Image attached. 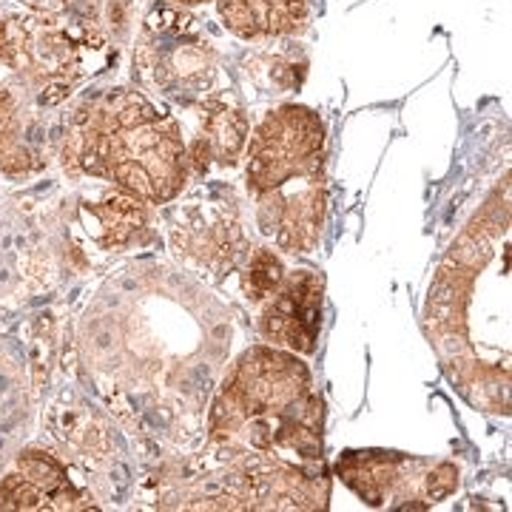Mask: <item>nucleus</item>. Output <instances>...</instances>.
Here are the masks:
<instances>
[{
    "mask_svg": "<svg viewBox=\"0 0 512 512\" xmlns=\"http://www.w3.org/2000/svg\"><path fill=\"white\" fill-rule=\"evenodd\" d=\"M319 404L308 393V370L285 353L254 350L225 382L217 407V433L228 439L251 430V447L293 444L313 456Z\"/></svg>",
    "mask_w": 512,
    "mask_h": 512,
    "instance_id": "f257e3e1",
    "label": "nucleus"
},
{
    "mask_svg": "<svg viewBox=\"0 0 512 512\" xmlns=\"http://www.w3.org/2000/svg\"><path fill=\"white\" fill-rule=\"evenodd\" d=\"M217 6H220V15H222V20H225V26H228L234 35H239V37L259 35L254 12L248 9V3H245V0H220Z\"/></svg>",
    "mask_w": 512,
    "mask_h": 512,
    "instance_id": "9b49d317",
    "label": "nucleus"
},
{
    "mask_svg": "<svg viewBox=\"0 0 512 512\" xmlns=\"http://www.w3.org/2000/svg\"><path fill=\"white\" fill-rule=\"evenodd\" d=\"M97 217L106 228V242H126L140 225H143V211L137 208V202L111 200L103 208H97Z\"/></svg>",
    "mask_w": 512,
    "mask_h": 512,
    "instance_id": "6e6552de",
    "label": "nucleus"
},
{
    "mask_svg": "<svg viewBox=\"0 0 512 512\" xmlns=\"http://www.w3.org/2000/svg\"><path fill=\"white\" fill-rule=\"evenodd\" d=\"M0 507L3 510H49V495L35 487L29 478L15 473L0 487Z\"/></svg>",
    "mask_w": 512,
    "mask_h": 512,
    "instance_id": "9d476101",
    "label": "nucleus"
},
{
    "mask_svg": "<svg viewBox=\"0 0 512 512\" xmlns=\"http://www.w3.org/2000/svg\"><path fill=\"white\" fill-rule=\"evenodd\" d=\"M245 3L254 12L259 35H291L305 23L308 15V0H245Z\"/></svg>",
    "mask_w": 512,
    "mask_h": 512,
    "instance_id": "0eeeda50",
    "label": "nucleus"
},
{
    "mask_svg": "<svg viewBox=\"0 0 512 512\" xmlns=\"http://www.w3.org/2000/svg\"><path fill=\"white\" fill-rule=\"evenodd\" d=\"M322 325V279L296 274L276 288L262 316V333L268 342L285 345L296 353H313Z\"/></svg>",
    "mask_w": 512,
    "mask_h": 512,
    "instance_id": "39448f33",
    "label": "nucleus"
},
{
    "mask_svg": "<svg viewBox=\"0 0 512 512\" xmlns=\"http://www.w3.org/2000/svg\"><path fill=\"white\" fill-rule=\"evenodd\" d=\"M322 146L325 128L311 109L282 106L271 111L248 146V185L262 197L296 177L319 174Z\"/></svg>",
    "mask_w": 512,
    "mask_h": 512,
    "instance_id": "7ed1b4c3",
    "label": "nucleus"
},
{
    "mask_svg": "<svg viewBox=\"0 0 512 512\" xmlns=\"http://www.w3.org/2000/svg\"><path fill=\"white\" fill-rule=\"evenodd\" d=\"M322 174L296 177L259 197V225L285 251H308L322 225Z\"/></svg>",
    "mask_w": 512,
    "mask_h": 512,
    "instance_id": "20e7f679",
    "label": "nucleus"
},
{
    "mask_svg": "<svg viewBox=\"0 0 512 512\" xmlns=\"http://www.w3.org/2000/svg\"><path fill=\"white\" fill-rule=\"evenodd\" d=\"M177 3H202V0H177Z\"/></svg>",
    "mask_w": 512,
    "mask_h": 512,
    "instance_id": "4468645a",
    "label": "nucleus"
},
{
    "mask_svg": "<svg viewBox=\"0 0 512 512\" xmlns=\"http://www.w3.org/2000/svg\"><path fill=\"white\" fill-rule=\"evenodd\" d=\"M458 484V473L453 464H439V467H433L427 476H424V498L427 501H441V498H447V495L456 490Z\"/></svg>",
    "mask_w": 512,
    "mask_h": 512,
    "instance_id": "f8f14e48",
    "label": "nucleus"
},
{
    "mask_svg": "<svg viewBox=\"0 0 512 512\" xmlns=\"http://www.w3.org/2000/svg\"><path fill=\"white\" fill-rule=\"evenodd\" d=\"M248 140V117L239 106L220 103L205 120V151H211L220 163H234Z\"/></svg>",
    "mask_w": 512,
    "mask_h": 512,
    "instance_id": "423d86ee",
    "label": "nucleus"
},
{
    "mask_svg": "<svg viewBox=\"0 0 512 512\" xmlns=\"http://www.w3.org/2000/svg\"><path fill=\"white\" fill-rule=\"evenodd\" d=\"M18 134V106L9 92H0V148H9Z\"/></svg>",
    "mask_w": 512,
    "mask_h": 512,
    "instance_id": "ddd939ff",
    "label": "nucleus"
},
{
    "mask_svg": "<svg viewBox=\"0 0 512 512\" xmlns=\"http://www.w3.org/2000/svg\"><path fill=\"white\" fill-rule=\"evenodd\" d=\"M92 120L106 134V177L154 205L177 197L185 183V148L174 120L143 94H120Z\"/></svg>",
    "mask_w": 512,
    "mask_h": 512,
    "instance_id": "f03ea898",
    "label": "nucleus"
},
{
    "mask_svg": "<svg viewBox=\"0 0 512 512\" xmlns=\"http://www.w3.org/2000/svg\"><path fill=\"white\" fill-rule=\"evenodd\" d=\"M282 285V262L271 251H256L245 274V291L251 299H268Z\"/></svg>",
    "mask_w": 512,
    "mask_h": 512,
    "instance_id": "1a4fd4ad",
    "label": "nucleus"
}]
</instances>
